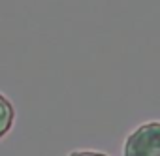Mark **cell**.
Returning a JSON list of instances; mask_svg holds the SVG:
<instances>
[{
    "label": "cell",
    "instance_id": "cell-1",
    "mask_svg": "<svg viewBox=\"0 0 160 156\" xmlns=\"http://www.w3.org/2000/svg\"><path fill=\"white\" fill-rule=\"evenodd\" d=\"M124 156H160V122H147L134 130L124 143Z\"/></svg>",
    "mask_w": 160,
    "mask_h": 156
},
{
    "label": "cell",
    "instance_id": "cell-2",
    "mask_svg": "<svg viewBox=\"0 0 160 156\" xmlns=\"http://www.w3.org/2000/svg\"><path fill=\"white\" fill-rule=\"evenodd\" d=\"M13 119H15V111H13V105L10 104L8 98H4L0 94V137H4L12 124H13Z\"/></svg>",
    "mask_w": 160,
    "mask_h": 156
},
{
    "label": "cell",
    "instance_id": "cell-3",
    "mask_svg": "<svg viewBox=\"0 0 160 156\" xmlns=\"http://www.w3.org/2000/svg\"><path fill=\"white\" fill-rule=\"evenodd\" d=\"M70 156H108L104 152H94V150H75Z\"/></svg>",
    "mask_w": 160,
    "mask_h": 156
}]
</instances>
